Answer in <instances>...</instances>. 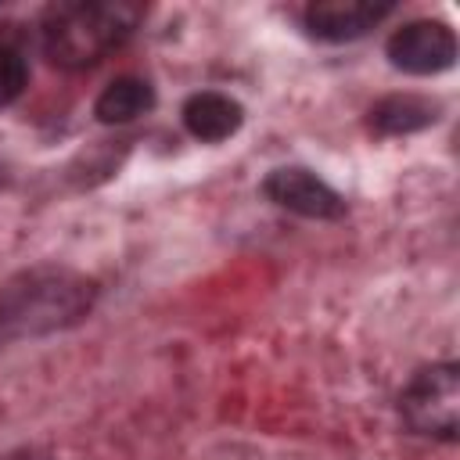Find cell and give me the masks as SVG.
Masks as SVG:
<instances>
[{"mask_svg": "<svg viewBox=\"0 0 460 460\" xmlns=\"http://www.w3.org/2000/svg\"><path fill=\"white\" fill-rule=\"evenodd\" d=\"M97 302V280L68 266H29L0 288V349L75 327Z\"/></svg>", "mask_w": 460, "mask_h": 460, "instance_id": "cell-1", "label": "cell"}, {"mask_svg": "<svg viewBox=\"0 0 460 460\" xmlns=\"http://www.w3.org/2000/svg\"><path fill=\"white\" fill-rule=\"evenodd\" d=\"M140 18L144 7L122 0H65L43 14V50L61 68H90L122 47Z\"/></svg>", "mask_w": 460, "mask_h": 460, "instance_id": "cell-2", "label": "cell"}, {"mask_svg": "<svg viewBox=\"0 0 460 460\" xmlns=\"http://www.w3.org/2000/svg\"><path fill=\"white\" fill-rule=\"evenodd\" d=\"M399 413L413 435L453 442L460 428V367L456 363L420 367L399 395Z\"/></svg>", "mask_w": 460, "mask_h": 460, "instance_id": "cell-3", "label": "cell"}, {"mask_svg": "<svg viewBox=\"0 0 460 460\" xmlns=\"http://www.w3.org/2000/svg\"><path fill=\"white\" fill-rule=\"evenodd\" d=\"M385 54L392 61V68L406 72V75H438L446 68H453L456 61V36L446 22H410L402 29H395L385 43Z\"/></svg>", "mask_w": 460, "mask_h": 460, "instance_id": "cell-4", "label": "cell"}, {"mask_svg": "<svg viewBox=\"0 0 460 460\" xmlns=\"http://www.w3.org/2000/svg\"><path fill=\"white\" fill-rule=\"evenodd\" d=\"M262 194L305 219H341L345 216V198L323 183L316 172L298 169V165H280L262 180Z\"/></svg>", "mask_w": 460, "mask_h": 460, "instance_id": "cell-5", "label": "cell"}, {"mask_svg": "<svg viewBox=\"0 0 460 460\" xmlns=\"http://www.w3.org/2000/svg\"><path fill=\"white\" fill-rule=\"evenodd\" d=\"M395 4L388 0H316L302 11L305 32L327 43H349L367 36L374 25H381Z\"/></svg>", "mask_w": 460, "mask_h": 460, "instance_id": "cell-6", "label": "cell"}, {"mask_svg": "<svg viewBox=\"0 0 460 460\" xmlns=\"http://www.w3.org/2000/svg\"><path fill=\"white\" fill-rule=\"evenodd\" d=\"M180 115H183L187 133H190L194 140H201V144L230 140V137L241 129V122H244V108H241L234 97L219 93V90L190 93V97L183 101V111H180Z\"/></svg>", "mask_w": 460, "mask_h": 460, "instance_id": "cell-7", "label": "cell"}, {"mask_svg": "<svg viewBox=\"0 0 460 460\" xmlns=\"http://www.w3.org/2000/svg\"><path fill=\"white\" fill-rule=\"evenodd\" d=\"M438 101L420 97V93H392L381 97L370 111H367V126L377 137H410L428 129L438 119Z\"/></svg>", "mask_w": 460, "mask_h": 460, "instance_id": "cell-8", "label": "cell"}, {"mask_svg": "<svg viewBox=\"0 0 460 460\" xmlns=\"http://www.w3.org/2000/svg\"><path fill=\"white\" fill-rule=\"evenodd\" d=\"M155 108V90L147 79H137V75H119L111 79L97 101H93V115L104 122V126H122V122H133L137 115L151 111Z\"/></svg>", "mask_w": 460, "mask_h": 460, "instance_id": "cell-9", "label": "cell"}, {"mask_svg": "<svg viewBox=\"0 0 460 460\" xmlns=\"http://www.w3.org/2000/svg\"><path fill=\"white\" fill-rule=\"evenodd\" d=\"M29 86V65L14 47H0V108L18 101Z\"/></svg>", "mask_w": 460, "mask_h": 460, "instance_id": "cell-10", "label": "cell"}]
</instances>
